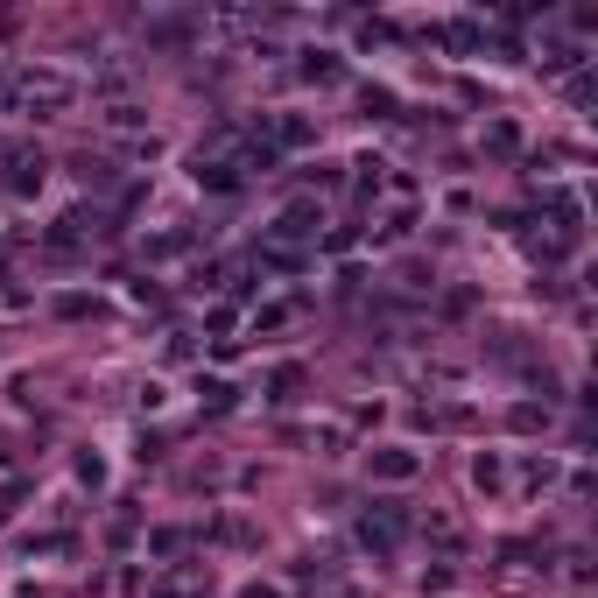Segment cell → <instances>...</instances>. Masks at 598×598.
Wrapping results in <instances>:
<instances>
[{"instance_id": "6da1fadb", "label": "cell", "mask_w": 598, "mask_h": 598, "mask_svg": "<svg viewBox=\"0 0 598 598\" xmlns=\"http://www.w3.org/2000/svg\"><path fill=\"white\" fill-rule=\"evenodd\" d=\"M71 99H78V85L64 78L56 64H22V71H15V106H22V113H43V120H56Z\"/></svg>"}, {"instance_id": "7a4b0ae2", "label": "cell", "mask_w": 598, "mask_h": 598, "mask_svg": "<svg viewBox=\"0 0 598 598\" xmlns=\"http://www.w3.org/2000/svg\"><path fill=\"white\" fill-rule=\"evenodd\" d=\"M359 543L374 549V556H394V549L408 543V507H394V500H374V507L359 514Z\"/></svg>"}, {"instance_id": "3957f363", "label": "cell", "mask_w": 598, "mask_h": 598, "mask_svg": "<svg viewBox=\"0 0 598 598\" xmlns=\"http://www.w3.org/2000/svg\"><path fill=\"white\" fill-rule=\"evenodd\" d=\"M317 225H324V218H317V204L303 197V204H289V212L268 225V246H289V254H303V246L317 240Z\"/></svg>"}, {"instance_id": "277c9868", "label": "cell", "mask_w": 598, "mask_h": 598, "mask_svg": "<svg viewBox=\"0 0 598 598\" xmlns=\"http://www.w3.org/2000/svg\"><path fill=\"white\" fill-rule=\"evenodd\" d=\"M0 176H7V191H35L43 184V155L35 148H0Z\"/></svg>"}, {"instance_id": "5b68a950", "label": "cell", "mask_w": 598, "mask_h": 598, "mask_svg": "<svg viewBox=\"0 0 598 598\" xmlns=\"http://www.w3.org/2000/svg\"><path fill=\"white\" fill-rule=\"evenodd\" d=\"M268 141H274V155H282V148H310V141H317V127H310L303 113H282V120L268 127Z\"/></svg>"}, {"instance_id": "8992f818", "label": "cell", "mask_w": 598, "mask_h": 598, "mask_svg": "<svg viewBox=\"0 0 598 598\" xmlns=\"http://www.w3.org/2000/svg\"><path fill=\"white\" fill-rule=\"evenodd\" d=\"M197 184H204V191H240L246 169L233 163V155H218V163H197Z\"/></svg>"}, {"instance_id": "52a82bcc", "label": "cell", "mask_w": 598, "mask_h": 598, "mask_svg": "<svg viewBox=\"0 0 598 598\" xmlns=\"http://www.w3.org/2000/svg\"><path fill=\"white\" fill-rule=\"evenodd\" d=\"M366 458H374V479H415L423 472L415 451H366Z\"/></svg>"}, {"instance_id": "ba28073f", "label": "cell", "mask_w": 598, "mask_h": 598, "mask_svg": "<svg viewBox=\"0 0 598 598\" xmlns=\"http://www.w3.org/2000/svg\"><path fill=\"white\" fill-rule=\"evenodd\" d=\"M303 78H317V85H338V56H331V50H303Z\"/></svg>"}, {"instance_id": "9c48e42d", "label": "cell", "mask_w": 598, "mask_h": 598, "mask_svg": "<svg viewBox=\"0 0 598 598\" xmlns=\"http://www.w3.org/2000/svg\"><path fill=\"white\" fill-rule=\"evenodd\" d=\"M141 120H148V113H141L135 99H113V106H106V127H120V135H135Z\"/></svg>"}, {"instance_id": "30bf717a", "label": "cell", "mask_w": 598, "mask_h": 598, "mask_svg": "<svg viewBox=\"0 0 598 598\" xmlns=\"http://www.w3.org/2000/svg\"><path fill=\"white\" fill-rule=\"evenodd\" d=\"M592 99H598V78H592V71H577V78H571V106H592Z\"/></svg>"}, {"instance_id": "8fae6325", "label": "cell", "mask_w": 598, "mask_h": 598, "mask_svg": "<svg viewBox=\"0 0 598 598\" xmlns=\"http://www.w3.org/2000/svg\"><path fill=\"white\" fill-rule=\"evenodd\" d=\"M296 387H303V374H296V366H282V374H274V402H296Z\"/></svg>"}, {"instance_id": "7c38bea8", "label": "cell", "mask_w": 598, "mask_h": 598, "mask_svg": "<svg viewBox=\"0 0 598 598\" xmlns=\"http://www.w3.org/2000/svg\"><path fill=\"white\" fill-rule=\"evenodd\" d=\"M543 423H549V408H535V402L514 408V430H543Z\"/></svg>"}, {"instance_id": "4fadbf2b", "label": "cell", "mask_w": 598, "mask_h": 598, "mask_svg": "<svg viewBox=\"0 0 598 598\" xmlns=\"http://www.w3.org/2000/svg\"><path fill=\"white\" fill-rule=\"evenodd\" d=\"M148 549H155V556H176V549H184V535H176V528H163V535H148Z\"/></svg>"}, {"instance_id": "5bb4252c", "label": "cell", "mask_w": 598, "mask_h": 598, "mask_svg": "<svg viewBox=\"0 0 598 598\" xmlns=\"http://www.w3.org/2000/svg\"><path fill=\"white\" fill-rule=\"evenodd\" d=\"M204 408H233V387H225V381H204Z\"/></svg>"}, {"instance_id": "9a60e30c", "label": "cell", "mask_w": 598, "mask_h": 598, "mask_svg": "<svg viewBox=\"0 0 598 598\" xmlns=\"http://www.w3.org/2000/svg\"><path fill=\"white\" fill-rule=\"evenodd\" d=\"M246 598H274V592H268V584H254V592H246Z\"/></svg>"}]
</instances>
